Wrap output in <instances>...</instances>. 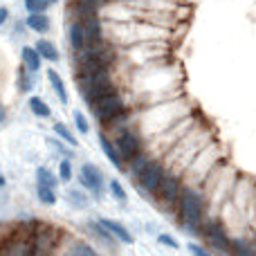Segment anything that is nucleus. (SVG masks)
Here are the masks:
<instances>
[{
	"label": "nucleus",
	"instance_id": "f257e3e1",
	"mask_svg": "<svg viewBox=\"0 0 256 256\" xmlns=\"http://www.w3.org/2000/svg\"><path fill=\"white\" fill-rule=\"evenodd\" d=\"M178 214H180L182 230L198 232L200 227H202V216H204L202 196L196 189H184V186H182L180 198H178Z\"/></svg>",
	"mask_w": 256,
	"mask_h": 256
},
{
	"label": "nucleus",
	"instance_id": "f03ea898",
	"mask_svg": "<svg viewBox=\"0 0 256 256\" xmlns=\"http://www.w3.org/2000/svg\"><path fill=\"white\" fill-rule=\"evenodd\" d=\"M90 108H92L99 124H112L115 117H120L122 112H124V99L117 92H112V94H106V97L97 99L94 104H90Z\"/></svg>",
	"mask_w": 256,
	"mask_h": 256
},
{
	"label": "nucleus",
	"instance_id": "7ed1b4c3",
	"mask_svg": "<svg viewBox=\"0 0 256 256\" xmlns=\"http://www.w3.org/2000/svg\"><path fill=\"white\" fill-rule=\"evenodd\" d=\"M164 176H166V168L162 166V162H155V160H148V164H146V166L142 168V173L137 176V180H140L142 189H144L146 194L155 196V191H158L160 182L164 180Z\"/></svg>",
	"mask_w": 256,
	"mask_h": 256
},
{
	"label": "nucleus",
	"instance_id": "20e7f679",
	"mask_svg": "<svg viewBox=\"0 0 256 256\" xmlns=\"http://www.w3.org/2000/svg\"><path fill=\"white\" fill-rule=\"evenodd\" d=\"M180 191H182L180 176H178V173H166V176H164V180L160 182L155 196L160 198V202H162V204L173 207V204L178 202V198H180Z\"/></svg>",
	"mask_w": 256,
	"mask_h": 256
},
{
	"label": "nucleus",
	"instance_id": "39448f33",
	"mask_svg": "<svg viewBox=\"0 0 256 256\" xmlns=\"http://www.w3.org/2000/svg\"><path fill=\"white\" fill-rule=\"evenodd\" d=\"M79 182H81L84 189L92 191L97 198H102V194H104V173H102L99 166H94L92 162H86L84 166H81Z\"/></svg>",
	"mask_w": 256,
	"mask_h": 256
},
{
	"label": "nucleus",
	"instance_id": "423d86ee",
	"mask_svg": "<svg viewBox=\"0 0 256 256\" xmlns=\"http://www.w3.org/2000/svg\"><path fill=\"white\" fill-rule=\"evenodd\" d=\"M115 148H117V153H120V158L124 160V162H128V160H132L137 153H142V142L135 132L124 130V132H120V137H117Z\"/></svg>",
	"mask_w": 256,
	"mask_h": 256
},
{
	"label": "nucleus",
	"instance_id": "0eeeda50",
	"mask_svg": "<svg viewBox=\"0 0 256 256\" xmlns=\"http://www.w3.org/2000/svg\"><path fill=\"white\" fill-rule=\"evenodd\" d=\"M204 238L209 240L212 248L220 250V252H227V250H230V243H232L227 232H225V227L216 220H209L207 225H204Z\"/></svg>",
	"mask_w": 256,
	"mask_h": 256
},
{
	"label": "nucleus",
	"instance_id": "6e6552de",
	"mask_svg": "<svg viewBox=\"0 0 256 256\" xmlns=\"http://www.w3.org/2000/svg\"><path fill=\"white\" fill-rule=\"evenodd\" d=\"M112 92H117V90H115V84L110 81V76H108V79H102V81L90 84L81 94L86 97V102H88V104H94L97 99L106 97V94H112Z\"/></svg>",
	"mask_w": 256,
	"mask_h": 256
},
{
	"label": "nucleus",
	"instance_id": "1a4fd4ad",
	"mask_svg": "<svg viewBox=\"0 0 256 256\" xmlns=\"http://www.w3.org/2000/svg\"><path fill=\"white\" fill-rule=\"evenodd\" d=\"M68 40H70V48L74 50V52H79V50H84L86 45H88V40H86V32H84V22L81 20L70 22V27H68Z\"/></svg>",
	"mask_w": 256,
	"mask_h": 256
},
{
	"label": "nucleus",
	"instance_id": "9d476101",
	"mask_svg": "<svg viewBox=\"0 0 256 256\" xmlns=\"http://www.w3.org/2000/svg\"><path fill=\"white\" fill-rule=\"evenodd\" d=\"M99 222H102L104 227H106L108 232H110L112 236H115L120 243H124V245H132V234L126 230L124 225H122L120 220H110V218H99Z\"/></svg>",
	"mask_w": 256,
	"mask_h": 256
},
{
	"label": "nucleus",
	"instance_id": "9b49d317",
	"mask_svg": "<svg viewBox=\"0 0 256 256\" xmlns=\"http://www.w3.org/2000/svg\"><path fill=\"white\" fill-rule=\"evenodd\" d=\"M81 22H84V32H86L88 45L102 43V20H99L97 16H88V18H81Z\"/></svg>",
	"mask_w": 256,
	"mask_h": 256
},
{
	"label": "nucleus",
	"instance_id": "f8f14e48",
	"mask_svg": "<svg viewBox=\"0 0 256 256\" xmlns=\"http://www.w3.org/2000/svg\"><path fill=\"white\" fill-rule=\"evenodd\" d=\"M20 58H22V68L25 70H30V72H38L40 70V63H43V58H40V54L36 52V48L34 45H25V48L20 50Z\"/></svg>",
	"mask_w": 256,
	"mask_h": 256
},
{
	"label": "nucleus",
	"instance_id": "ddd939ff",
	"mask_svg": "<svg viewBox=\"0 0 256 256\" xmlns=\"http://www.w3.org/2000/svg\"><path fill=\"white\" fill-rule=\"evenodd\" d=\"M25 27L30 32H36V34H45V32H50L52 22H50L48 14H27Z\"/></svg>",
	"mask_w": 256,
	"mask_h": 256
},
{
	"label": "nucleus",
	"instance_id": "4468645a",
	"mask_svg": "<svg viewBox=\"0 0 256 256\" xmlns=\"http://www.w3.org/2000/svg\"><path fill=\"white\" fill-rule=\"evenodd\" d=\"M99 146H102L104 155L108 158V162H110L115 168H120V171H122V168H124V160L120 158V153H117L115 144L108 140V135H99Z\"/></svg>",
	"mask_w": 256,
	"mask_h": 256
},
{
	"label": "nucleus",
	"instance_id": "2eb2a0df",
	"mask_svg": "<svg viewBox=\"0 0 256 256\" xmlns=\"http://www.w3.org/2000/svg\"><path fill=\"white\" fill-rule=\"evenodd\" d=\"M36 52L40 54V58L43 61H50V63H56L58 58H61V54H58V50H56V45L52 43V40H48V38H38L36 40Z\"/></svg>",
	"mask_w": 256,
	"mask_h": 256
},
{
	"label": "nucleus",
	"instance_id": "dca6fc26",
	"mask_svg": "<svg viewBox=\"0 0 256 256\" xmlns=\"http://www.w3.org/2000/svg\"><path fill=\"white\" fill-rule=\"evenodd\" d=\"M48 81H50V86H52V90L56 92V97H58V102L66 106L68 104V90H66V84H63V79H61V74H58L56 70H48Z\"/></svg>",
	"mask_w": 256,
	"mask_h": 256
},
{
	"label": "nucleus",
	"instance_id": "f3484780",
	"mask_svg": "<svg viewBox=\"0 0 256 256\" xmlns=\"http://www.w3.org/2000/svg\"><path fill=\"white\" fill-rule=\"evenodd\" d=\"M230 252L234 256H256L254 252V245L250 240H243V238H236L230 243Z\"/></svg>",
	"mask_w": 256,
	"mask_h": 256
},
{
	"label": "nucleus",
	"instance_id": "a211bd4d",
	"mask_svg": "<svg viewBox=\"0 0 256 256\" xmlns=\"http://www.w3.org/2000/svg\"><path fill=\"white\" fill-rule=\"evenodd\" d=\"M66 200H68V202H70L74 209H86V207H88V204H90L88 196H86L84 191H79V189H68Z\"/></svg>",
	"mask_w": 256,
	"mask_h": 256
},
{
	"label": "nucleus",
	"instance_id": "6ab92c4d",
	"mask_svg": "<svg viewBox=\"0 0 256 256\" xmlns=\"http://www.w3.org/2000/svg\"><path fill=\"white\" fill-rule=\"evenodd\" d=\"M36 182H38V184H43V186H52V189H56L58 178L54 176L50 168L38 166V168H36Z\"/></svg>",
	"mask_w": 256,
	"mask_h": 256
},
{
	"label": "nucleus",
	"instance_id": "aec40b11",
	"mask_svg": "<svg viewBox=\"0 0 256 256\" xmlns=\"http://www.w3.org/2000/svg\"><path fill=\"white\" fill-rule=\"evenodd\" d=\"M148 164V158H146L144 153H137L132 160H128V176H132V178H137L142 173V168Z\"/></svg>",
	"mask_w": 256,
	"mask_h": 256
},
{
	"label": "nucleus",
	"instance_id": "412c9836",
	"mask_svg": "<svg viewBox=\"0 0 256 256\" xmlns=\"http://www.w3.org/2000/svg\"><path fill=\"white\" fill-rule=\"evenodd\" d=\"M30 110L34 112L36 117H43V120H45V117H50V115H52V110H50V106H48V104H45L40 97H30Z\"/></svg>",
	"mask_w": 256,
	"mask_h": 256
},
{
	"label": "nucleus",
	"instance_id": "4be33fe9",
	"mask_svg": "<svg viewBox=\"0 0 256 256\" xmlns=\"http://www.w3.org/2000/svg\"><path fill=\"white\" fill-rule=\"evenodd\" d=\"M34 72L25 70V68H20V72H18V90L20 92H30L32 88H34Z\"/></svg>",
	"mask_w": 256,
	"mask_h": 256
},
{
	"label": "nucleus",
	"instance_id": "5701e85b",
	"mask_svg": "<svg viewBox=\"0 0 256 256\" xmlns=\"http://www.w3.org/2000/svg\"><path fill=\"white\" fill-rule=\"evenodd\" d=\"M90 230H92L94 234H97L99 238H102V240H104V243H106V245H110V248H112V245H115V240H117V238H115V236H112L110 232H108L106 227H104V225H102V222H99V220L90 222Z\"/></svg>",
	"mask_w": 256,
	"mask_h": 256
},
{
	"label": "nucleus",
	"instance_id": "b1692460",
	"mask_svg": "<svg viewBox=\"0 0 256 256\" xmlns=\"http://www.w3.org/2000/svg\"><path fill=\"white\" fill-rule=\"evenodd\" d=\"M72 2H74L76 9H84L88 14H97L106 4V0H72Z\"/></svg>",
	"mask_w": 256,
	"mask_h": 256
},
{
	"label": "nucleus",
	"instance_id": "393cba45",
	"mask_svg": "<svg viewBox=\"0 0 256 256\" xmlns=\"http://www.w3.org/2000/svg\"><path fill=\"white\" fill-rule=\"evenodd\" d=\"M22 7L27 14H45L50 9L48 0H22Z\"/></svg>",
	"mask_w": 256,
	"mask_h": 256
},
{
	"label": "nucleus",
	"instance_id": "a878e982",
	"mask_svg": "<svg viewBox=\"0 0 256 256\" xmlns=\"http://www.w3.org/2000/svg\"><path fill=\"white\" fill-rule=\"evenodd\" d=\"M54 132H56V135L61 137L63 142H68L70 146H76V144H79V142H76V137L72 135V130H70V128H68L66 124H61V122H56V124H54Z\"/></svg>",
	"mask_w": 256,
	"mask_h": 256
},
{
	"label": "nucleus",
	"instance_id": "bb28decb",
	"mask_svg": "<svg viewBox=\"0 0 256 256\" xmlns=\"http://www.w3.org/2000/svg\"><path fill=\"white\" fill-rule=\"evenodd\" d=\"M36 196H38V200H40L43 204H54V202H56V194H54L52 186L38 184V189H36Z\"/></svg>",
	"mask_w": 256,
	"mask_h": 256
},
{
	"label": "nucleus",
	"instance_id": "cd10ccee",
	"mask_svg": "<svg viewBox=\"0 0 256 256\" xmlns=\"http://www.w3.org/2000/svg\"><path fill=\"white\" fill-rule=\"evenodd\" d=\"M68 256H99V254L94 252L90 245H86V243H74L70 250H68Z\"/></svg>",
	"mask_w": 256,
	"mask_h": 256
},
{
	"label": "nucleus",
	"instance_id": "c85d7f7f",
	"mask_svg": "<svg viewBox=\"0 0 256 256\" xmlns=\"http://www.w3.org/2000/svg\"><path fill=\"white\" fill-rule=\"evenodd\" d=\"M58 180H63V182H70L72 180V164H70V160H61V164H58Z\"/></svg>",
	"mask_w": 256,
	"mask_h": 256
},
{
	"label": "nucleus",
	"instance_id": "c756f323",
	"mask_svg": "<svg viewBox=\"0 0 256 256\" xmlns=\"http://www.w3.org/2000/svg\"><path fill=\"white\" fill-rule=\"evenodd\" d=\"M110 194H112V198L120 200V202H126V198H128L124 186L120 184V180H110Z\"/></svg>",
	"mask_w": 256,
	"mask_h": 256
},
{
	"label": "nucleus",
	"instance_id": "7c9ffc66",
	"mask_svg": "<svg viewBox=\"0 0 256 256\" xmlns=\"http://www.w3.org/2000/svg\"><path fill=\"white\" fill-rule=\"evenodd\" d=\"M74 124L76 128H79V132H84V135H88V130H90V124H88V120H86V115L81 110H74Z\"/></svg>",
	"mask_w": 256,
	"mask_h": 256
},
{
	"label": "nucleus",
	"instance_id": "2f4dec72",
	"mask_svg": "<svg viewBox=\"0 0 256 256\" xmlns=\"http://www.w3.org/2000/svg\"><path fill=\"white\" fill-rule=\"evenodd\" d=\"M158 243L164 245V248H171V250H178V248H180V245H178V240L173 238L171 234H160V236H158Z\"/></svg>",
	"mask_w": 256,
	"mask_h": 256
},
{
	"label": "nucleus",
	"instance_id": "473e14b6",
	"mask_svg": "<svg viewBox=\"0 0 256 256\" xmlns=\"http://www.w3.org/2000/svg\"><path fill=\"white\" fill-rule=\"evenodd\" d=\"M186 248H189V252H191V254H194V256H212V254H209V252H207V250H204V248H202V245H196V243H189V245H186Z\"/></svg>",
	"mask_w": 256,
	"mask_h": 256
},
{
	"label": "nucleus",
	"instance_id": "72a5a7b5",
	"mask_svg": "<svg viewBox=\"0 0 256 256\" xmlns=\"http://www.w3.org/2000/svg\"><path fill=\"white\" fill-rule=\"evenodd\" d=\"M7 20H9V9L0 4V27H2V25H4V22H7Z\"/></svg>",
	"mask_w": 256,
	"mask_h": 256
},
{
	"label": "nucleus",
	"instance_id": "f704fd0d",
	"mask_svg": "<svg viewBox=\"0 0 256 256\" xmlns=\"http://www.w3.org/2000/svg\"><path fill=\"white\" fill-rule=\"evenodd\" d=\"M50 144H52V146H54V148H58V150H61V153L70 155V150H66V146H63V144H61V142H56V140H50Z\"/></svg>",
	"mask_w": 256,
	"mask_h": 256
},
{
	"label": "nucleus",
	"instance_id": "c9c22d12",
	"mask_svg": "<svg viewBox=\"0 0 256 256\" xmlns=\"http://www.w3.org/2000/svg\"><path fill=\"white\" fill-rule=\"evenodd\" d=\"M4 120H7V108L0 104V124H4Z\"/></svg>",
	"mask_w": 256,
	"mask_h": 256
},
{
	"label": "nucleus",
	"instance_id": "e433bc0d",
	"mask_svg": "<svg viewBox=\"0 0 256 256\" xmlns=\"http://www.w3.org/2000/svg\"><path fill=\"white\" fill-rule=\"evenodd\" d=\"M0 186H4V178L2 176H0Z\"/></svg>",
	"mask_w": 256,
	"mask_h": 256
},
{
	"label": "nucleus",
	"instance_id": "4c0bfd02",
	"mask_svg": "<svg viewBox=\"0 0 256 256\" xmlns=\"http://www.w3.org/2000/svg\"><path fill=\"white\" fill-rule=\"evenodd\" d=\"M48 2H50V4H56V2H58V0H48Z\"/></svg>",
	"mask_w": 256,
	"mask_h": 256
}]
</instances>
